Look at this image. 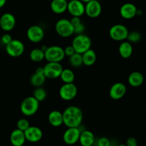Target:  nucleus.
Instances as JSON below:
<instances>
[{
  "mask_svg": "<svg viewBox=\"0 0 146 146\" xmlns=\"http://www.w3.org/2000/svg\"><path fill=\"white\" fill-rule=\"evenodd\" d=\"M29 57L31 60L34 62H40L42 61L45 58L44 51L41 48H34L30 52Z\"/></svg>",
  "mask_w": 146,
  "mask_h": 146,
  "instance_id": "27",
  "label": "nucleus"
},
{
  "mask_svg": "<svg viewBox=\"0 0 146 146\" xmlns=\"http://www.w3.org/2000/svg\"><path fill=\"white\" fill-rule=\"evenodd\" d=\"M59 77L64 84L74 83V80H75V74H74V71L70 68H65V69L63 68Z\"/></svg>",
  "mask_w": 146,
  "mask_h": 146,
  "instance_id": "25",
  "label": "nucleus"
},
{
  "mask_svg": "<svg viewBox=\"0 0 146 146\" xmlns=\"http://www.w3.org/2000/svg\"><path fill=\"white\" fill-rule=\"evenodd\" d=\"M15 17L11 13H5L0 17V27L4 31H10L15 27Z\"/></svg>",
  "mask_w": 146,
  "mask_h": 146,
  "instance_id": "15",
  "label": "nucleus"
},
{
  "mask_svg": "<svg viewBox=\"0 0 146 146\" xmlns=\"http://www.w3.org/2000/svg\"><path fill=\"white\" fill-rule=\"evenodd\" d=\"M55 30L58 35L64 38H67L74 34V26L70 20L66 19L58 20L55 24Z\"/></svg>",
  "mask_w": 146,
  "mask_h": 146,
  "instance_id": "5",
  "label": "nucleus"
},
{
  "mask_svg": "<svg viewBox=\"0 0 146 146\" xmlns=\"http://www.w3.org/2000/svg\"><path fill=\"white\" fill-rule=\"evenodd\" d=\"M27 36L28 39L33 43H39L44 39V31L38 25L31 26L27 29Z\"/></svg>",
  "mask_w": 146,
  "mask_h": 146,
  "instance_id": "12",
  "label": "nucleus"
},
{
  "mask_svg": "<svg viewBox=\"0 0 146 146\" xmlns=\"http://www.w3.org/2000/svg\"><path fill=\"white\" fill-rule=\"evenodd\" d=\"M69 63L74 67H79L83 64L82 54L75 52L73 55L69 56Z\"/></svg>",
  "mask_w": 146,
  "mask_h": 146,
  "instance_id": "28",
  "label": "nucleus"
},
{
  "mask_svg": "<svg viewBox=\"0 0 146 146\" xmlns=\"http://www.w3.org/2000/svg\"><path fill=\"white\" fill-rule=\"evenodd\" d=\"M125 145L127 146H138V141L134 137H130L127 139Z\"/></svg>",
  "mask_w": 146,
  "mask_h": 146,
  "instance_id": "35",
  "label": "nucleus"
},
{
  "mask_svg": "<svg viewBox=\"0 0 146 146\" xmlns=\"http://www.w3.org/2000/svg\"><path fill=\"white\" fill-rule=\"evenodd\" d=\"M39 101L34 96H28L24 98L20 106L21 112L26 116H31L38 111Z\"/></svg>",
  "mask_w": 146,
  "mask_h": 146,
  "instance_id": "3",
  "label": "nucleus"
},
{
  "mask_svg": "<svg viewBox=\"0 0 146 146\" xmlns=\"http://www.w3.org/2000/svg\"><path fill=\"white\" fill-rule=\"evenodd\" d=\"M102 11L101 4L98 0H91L86 3L85 14L90 18H97Z\"/></svg>",
  "mask_w": 146,
  "mask_h": 146,
  "instance_id": "10",
  "label": "nucleus"
},
{
  "mask_svg": "<svg viewBox=\"0 0 146 146\" xmlns=\"http://www.w3.org/2000/svg\"><path fill=\"white\" fill-rule=\"evenodd\" d=\"M36 73H38V74H44V67H38L36 69Z\"/></svg>",
  "mask_w": 146,
  "mask_h": 146,
  "instance_id": "38",
  "label": "nucleus"
},
{
  "mask_svg": "<svg viewBox=\"0 0 146 146\" xmlns=\"http://www.w3.org/2000/svg\"><path fill=\"white\" fill-rule=\"evenodd\" d=\"M128 84L133 87H139L144 81V77L139 71H133L129 75L128 78Z\"/></svg>",
  "mask_w": 146,
  "mask_h": 146,
  "instance_id": "23",
  "label": "nucleus"
},
{
  "mask_svg": "<svg viewBox=\"0 0 146 146\" xmlns=\"http://www.w3.org/2000/svg\"><path fill=\"white\" fill-rule=\"evenodd\" d=\"M6 51L7 54L13 58L21 56L24 51V45L20 40L12 39L6 45Z\"/></svg>",
  "mask_w": 146,
  "mask_h": 146,
  "instance_id": "8",
  "label": "nucleus"
},
{
  "mask_svg": "<svg viewBox=\"0 0 146 146\" xmlns=\"http://www.w3.org/2000/svg\"><path fill=\"white\" fill-rule=\"evenodd\" d=\"M10 142L13 146H23L26 142V138L24 131L21 130H14L10 135Z\"/></svg>",
  "mask_w": 146,
  "mask_h": 146,
  "instance_id": "18",
  "label": "nucleus"
},
{
  "mask_svg": "<svg viewBox=\"0 0 146 146\" xmlns=\"http://www.w3.org/2000/svg\"><path fill=\"white\" fill-rule=\"evenodd\" d=\"M11 40H12V38H11V36L9 34H4L1 36V42L5 44V45L9 44Z\"/></svg>",
  "mask_w": 146,
  "mask_h": 146,
  "instance_id": "36",
  "label": "nucleus"
},
{
  "mask_svg": "<svg viewBox=\"0 0 146 146\" xmlns=\"http://www.w3.org/2000/svg\"><path fill=\"white\" fill-rule=\"evenodd\" d=\"M117 146H127V145H125V144H119V145Z\"/></svg>",
  "mask_w": 146,
  "mask_h": 146,
  "instance_id": "41",
  "label": "nucleus"
},
{
  "mask_svg": "<svg viewBox=\"0 0 146 146\" xmlns=\"http://www.w3.org/2000/svg\"><path fill=\"white\" fill-rule=\"evenodd\" d=\"M80 134L79 128H68L63 135V141L67 145H74L78 142Z\"/></svg>",
  "mask_w": 146,
  "mask_h": 146,
  "instance_id": "13",
  "label": "nucleus"
},
{
  "mask_svg": "<svg viewBox=\"0 0 146 146\" xmlns=\"http://www.w3.org/2000/svg\"><path fill=\"white\" fill-rule=\"evenodd\" d=\"M45 58L48 62H60L66 56L64 54V48L59 46H51L47 47L44 51Z\"/></svg>",
  "mask_w": 146,
  "mask_h": 146,
  "instance_id": "4",
  "label": "nucleus"
},
{
  "mask_svg": "<svg viewBox=\"0 0 146 146\" xmlns=\"http://www.w3.org/2000/svg\"><path fill=\"white\" fill-rule=\"evenodd\" d=\"M63 124L68 128H78L84 118L81 108L76 106H71L62 113Z\"/></svg>",
  "mask_w": 146,
  "mask_h": 146,
  "instance_id": "1",
  "label": "nucleus"
},
{
  "mask_svg": "<svg viewBox=\"0 0 146 146\" xmlns=\"http://www.w3.org/2000/svg\"><path fill=\"white\" fill-rule=\"evenodd\" d=\"M80 1H82L83 3H86V2H88V1H91V0H80Z\"/></svg>",
  "mask_w": 146,
  "mask_h": 146,
  "instance_id": "40",
  "label": "nucleus"
},
{
  "mask_svg": "<svg viewBox=\"0 0 146 146\" xmlns=\"http://www.w3.org/2000/svg\"><path fill=\"white\" fill-rule=\"evenodd\" d=\"M129 31L125 26L123 24H115L109 30V36L113 40L123 41L126 40Z\"/></svg>",
  "mask_w": 146,
  "mask_h": 146,
  "instance_id": "6",
  "label": "nucleus"
},
{
  "mask_svg": "<svg viewBox=\"0 0 146 146\" xmlns=\"http://www.w3.org/2000/svg\"><path fill=\"white\" fill-rule=\"evenodd\" d=\"M46 76L44 74H38V73H34L30 78V82H31V85H33L35 87H41L43 84L45 83Z\"/></svg>",
  "mask_w": 146,
  "mask_h": 146,
  "instance_id": "26",
  "label": "nucleus"
},
{
  "mask_svg": "<svg viewBox=\"0 0 146 146\" xmlns=\"http://www.w3.org/2000/svg\"><path fill=\"white\" fill-rule=\"evenodd\" d=\"M126 93V86L123 83L118 82L113 84L109 90V96L112 99L119 100L125 96Z\"/></svg>",
  "mask_w": 146,
  "mask_h": 146,
  "instance_id": "16",
  "label": "nucleus"
},
{
  "mask_svg": "<svg viewBox=\"0 0 146 146\" xmlns=\"http://www.w3.org/2000/svg\"><path fill=\"white\" fill-rule=\"evenodd\" d=\"M64 54H65V56H71V55H73V54L75 53V51H74V48H73L72 46H68L66 47L64 49Z\"/></svg>",
  "mask_w": 146,
  "mask_h": 146,
  "instance_id": "34",
  "label": "nucleus"
},
{
  "mask_svg": "<svg viewBox=\"0 0 146 146\" xmlns=\"http://www.w3.org/2000/svg\"><path fill=\"white\" fill-rule=\"evenodd\" d=\"M17 126L18 129L21 130V131H24L26 129H27V128L30 126L29 122V121L27 119H25V118H21V119H19L17 121Z\"/></svg>",
  "mask_w": 146,
  "mask_h": 146,
  "instance_id": "31",
  "label": "nucleus"
},
{
  "mask_svg": "<svg viewBox=\"0 0 146 146\" xmlns=\"http://www.w3.org/2000/svg\"><path fill=\"white\" fill-rule=\"evenodd\" d=\"M71 46L75 52L82 54L86 51L91 48V40L88 36L84 34H77L73 39Z\"/></svg>",
  "mask_w": 146,
  "mask_h": 146,
  "instance_id": "2",
  "label": "nucleus"
},
{
  "mask_svg": "<svg viewBox=\"0 0 146 146\" xmlns=\"http://www.w3.org/2000/svg\"><path fill=\"white\" fill-rule=\"evenodd\" d=\"M133 51V48L132 44L128 41H123L118 48L120 56L123 58H130L132 56Z\"/></svg>",
  "mask_w": 146,
  "mask_h": 146,
  "instance_id": "20",
  "label": "nucleus"
},
{
  "mask_svg": "<svg viewBox=\"0 0 146 146\" xmlns=\"http://www.w3.org/2000/svg\"><path fill=\"white\" fill-rule=\"evenodd\" d=\"M82 61L83 64L87 66H91L94 65L96 61V54L95 51L91 48L86 51L82 54Z\"/></svg>",
  "mask_w": 146,
  "mask_h": 146,
  "instance_id": "24",
  "label": "nucleus"
},
{
  "mask_svg": "<svg viewBox=\"0 0 146 146\" xmlns=\"http://www.w3.org/2000/svg\"><path fill=\"white\" fill-rule=\"evenodd\" d=\"M84 31H85V26H84V24H82L81 22L74 27V34H84Z\"/></svg>",
  "mask_w": 146,
  "mask_h": 146,
  "instance_id": "32",
  "label": "nucleus"
},
{
  "mask_svg": "<svg viewBox=\"0 0 146 146\" xmlns=\"http://www.w3.org/2000/svg\"><path fill=\"white\" fill-rule=\"evenodd\" d=\"M96 138L94 134L88 130L81 131L78 142L82 146H92L95 143Z\"/></svg>",
  "mask_w": 146,
  "mask_h": 146,
  "instance_id": "19",
  "label": "nucleus"
},
{
  "mask_svg": "<svg viewBox=\"0 0 146 146\" xmlns=\"http://www.w3.org/2000/svg\"><path fill=\"white\" fill-rule=\"evenodd\" d=\"M98 146H111V141L106 137H101L97 143Z\"/></svg>",
  "mask_w": 146,
  "mask_h": 146,
  "instance_id": "33",
  "label": "nucleus"
},
{
  "mask_svg": "<svg viewBox=\"0 0 146 146\" xmlns=\"http://www.w3.org/2000/svg\"><path fill=\"white\" fill-rule=\"evenodd\" d=\"M138 9L135 4L132 3H125L121 6L120 9V14L125 19H131L137 16Z\"/></svg>",
  "mask_w": 146,
  "mask_h": 146,
  "instance_id": "17",
  "label": "nucleus"
},
{
  "mask_svg": "<svg viewBox=\"0 0 146 146\" xmlns=\"http://www.w3.org/2000/svg\"><path fill=\"white\" fill-rule=\"evenodd\" d=\"M70 21H71V24H72L74 27V26L77 25V24H80V23L81 22V19H80V17H72V18L71 19Z\"/></svg>",
  "mask_w": 146,
  "mask_h": 146,
  "instance_id": "37",
  "label": "nucleus"
},
{
  "mask_svg": "<svg viewBox=\"0 0 146 146\" xmlns=\"http://www.w3.org/2000/svg\"><path fill=\"white\" fill-rule=\"evenodd\" d=\"M26 141L30 143H37L41 140L43 132L38 127L29 126L24 131Z\"/></svg>",
  "mask_w": 146,
  "mask_h": 146,
  "instance_id": "14",
  "label": "nucleus"
},
{
  "mask_svg": "<svg viewBox=\"0 0 146 146\" xmlns=\"http://www.w3.org/2000/svg\"><path fill=\"white\" fill-rule=\"evenodd\" d=\"M46 91H45V89L41 87H36V88L35 89V91H34V94H33V96L36 98L38 101L41 102L43 101L46 97Z\"/></svg>",
  "mask_w": 146,
  "mask_h": 146,
  "instance_id": "29",
  "label": "nucleus"
},
{
  "mask_svg": "<svg viewBox=\"0 0 146 146\" xmlns=\"http://www.w3.org/2000/svg\"><path fill=\"white\" fill-rule=\"evenodd\" d=\"M7 0H0V8H2L5 5Z\"/></svg>",
  "mask_w": 146,
  "mask_h": 146,
  "instance_id": "39",
  "label": "nucleus"
},
{
  "mask_svg": "<svg viewBox=\"0 0 146 146\" xmlns=\"http://www.w3.org/2000/svg\"><path fill=\"white\" fill-rule=\"evenodd\" d=\"M78 89L74 83L64 84L61 86L59 89V96L64 101L73 100L77 95Z\"/></svg>",
  "mask_w": 146,
  "mask_h": 146,
  "instance_id": "9",
  "label": "nucleus"
},
{
  "mask_svg": "<svg viewBox=\"0 0 146 146\" xmlns=\"http://www.w3.org/2000/svg\"><path fill=\"white\" fill-rule=\"evenodd\" d=\"M127 40L130 43H137L141 39V33L137 31H133L131 32H128V36H127Z\"/></svg>",
  "mask_w": 146,
  "mask_h": 146,
  "instance_id": "30",
  "label": "nucleus"
},
{
  "mask_svg": "<svg viewBox=\"0 0 146 146\" xmlns=\"http://www.w3.org/2000/svg\"><path fill=\"white\" fill-rule=\"evenodd\" d=\"M49 123L54 127H59L63 124L62 113L58 111H52L49 113L48 116Z\"/></svg>",
  "mask_w": 146,
  "mask_h": 146,
  "instance_id": "22",
  "label": "nucleus"
},
{
  "mask_svg": "<svg viewBox=\"0 0 146 146\" xmlns=\"http://www.w3.org/2000/svg\"><path fill=\"white\" fill-rule=\"evenodd\" d=\"M67 11L72 17H81L85 14V4L80 0H71L68 1Z\"/></svg>",
  "mask_w": 146,
  "mask_h": 146,
  "instance_id": "11",
  "label": "nucleus"
},
{
  "mask_svg": "<svg viewBox=\"0 0 146 146\" xmlns=\"http://www.w3.org/2000/svg\"><path fill=\"white\" fill-rule=\"evenodd\" d=\"M62 70L60 62H48L44 66V74L46 78L55 79L60 76Z\"/></svg>",
  "mask_w": 146,
  "mask_h": 146,
  "instance_id": "7",
  "label": "nucleus"
},
{
  "mask_svg": "<svg viewBox=\"0 0 146 146\" xmlns=\"http://www.w3.org/2000/svg\"><path fill=\"white\" fill-rule=\"evenodd\" d=\"M67 0H52L51 3V9L55 14H63L67 10Z\"/></svg>",
  "mask_w": 146,
  "mask_h": 146,
  "instance_id": "21",
  "label": "nucleus"
}]
</instances>
